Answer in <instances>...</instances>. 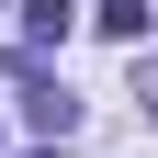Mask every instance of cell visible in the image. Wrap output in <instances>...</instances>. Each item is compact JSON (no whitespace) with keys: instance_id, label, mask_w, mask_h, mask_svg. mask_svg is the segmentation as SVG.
Returning <instances> with one entry per match:
<instances>
[{"instance_id":"obj_1","label":"cell","mask_w":158,"mask_h":158,"mask_svg":"<svg viewBox=\"0 0 158 158\" xmlns=\"http://www.w3.org/2000/svg\"><path fill=\"white\" fill-rule=\"evenodd\" d=\"M68 23H79L68 0H23V34H34V45H68Z\"/></svg>"},{"instance_id":"obj_5","label":"cell","mask_w":158,"mask_h":158,"mask_svg":"<svg viewBox=\"0 0 158 158\" xmlns=\"http://www.w3.org/2000/svg\"><path fill=\"white\" fill-rule=\"evenodd\" d=\"M23 158H68V147H23Z\"/></svg>"},{"instance_id":"obj_3","label":"cell","mask_w":158,"mask_h":158,"mask_svg":"<svg viewBox=\"0 0 158 158\" xmlns=\"http://www.w3.org/2000/svg\"><path fill=\"white\" fill-rule=\"evenodd\" d=\"M90 23H102V34H124V45H147V0H102Z\"/></svg>"},{"instance_id":"obj_4","label":"cell","mask_w":158,"mask_h":158,"mask_svg":"<svg viewBox=\"0 0 158 158\" xmlns=\"http://www.w3.org/2000/svg\"><path fill=\"white\" fill-rule=\"evenodd\" d=\"M135 102H147V113H158V56H147V68H135Z\"/></svg>"},{"instance_id":"obj_2","label":"cell","mask_w":158,"mask_h":158,"mask_svg":"<svg viewBox=\"0 0 158 158\" xmlns=\"http://www.w3.org/2000/svg\"><path fill=\"white\" fill-rule=\"evenodd\" d=\"M23 113H34V124H45V135H68V124H79V102H68V90H56V79H34V102H23Z\"/></svg>"}]
</instances>
